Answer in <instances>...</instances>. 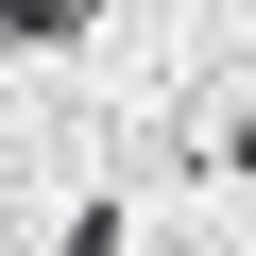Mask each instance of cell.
Segmentation results:
<instances>
[{
  "label": "cell",
  "instance_id": "cell-1",
  "mask_svg": "<svg viewBox=\"0 0 256 256\" xmlns=\"http://www.w3.org/2000/svg\"><path fill=\"white\" fill-rule=\"evenodd\" d=\"M86 18H102V0H0V68H18V52H68Z\"/></svg>",
  "mask_w": 256,
  "mask_h": 256
},
{
  "label": "cell",
  "instance_id": "cell-2",
  "mask_svg": "<svg viewBox=\"0 0 256 256\" xmlns=\"http://www.w3.org/2000/svg\"><path fill=\"white\" fill-rule=\"evenodd\" d=\"M52 256H120V205H68V239Z\"/></svg>",
  "mask_w": 256,
  "mask_h": 256
},
{
  "label": "cell",
  "instance_id": "cell-3",
  "mask_svg": "<svg viewBox=\"0 0 256 256\" xmlns=\"http://www.w3.org/2000/svg\"><path fill=\"white\" fill-rule=\"evenodd\" d=\"M222 154H239V171H256V102H239V120H222Z\"/></svg>",
  "mask_w": 256,
  "mask_h": 256
}]
</instances>
